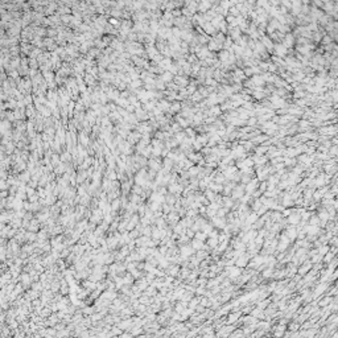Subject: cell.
Wrapping results in <instances>:
<instances>
[{
  "label": "cell",
  "mask_w": 338,
  "mask_h": 338,
  "mask_svg": "<svg viewBox=\"0 0 338 338\" xmlns=\"http://www.w3.org/2000/svg\"><path fill=\"white\" fill-rule=\"evenodd\" d=\"M258 4L259 6H267V0H259Z\"/></svg>",
  "instance_id": "obj_1"
},
{
  "label": "cell",
  "mask_w": 338,
  "mask_h": 338,
  "mask_svg": "<svg viewBox=\"0 0 338 338\" xmlns=\"http://www.w3.org/2000/svg\"><path fill=\"white\" fill-rule=\"evenodd\" d=\"M110 21H111V24H114V25H115V24L118 25V24H119V21H118V20H116V19H111Z\"/></svg>",
  "instance_id": "obj_2"
},
{
  "label": "cell",
  "mask_w": 338,
  "mask_h": 338,
  "mask_svg": "<svg viewBox=\"0 0 338 338\" xmlns=\"http://www.w3.org/2000/svg\"><path fill=\"white\" fill-rule=\"evenodd\" d=\"M248 3H251V4H252V3H255V0H248Z\"/></svg>",
  "instance_id": "obj_3"
}]
</instances>
